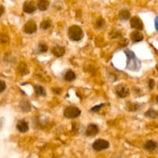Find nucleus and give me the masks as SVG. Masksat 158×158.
<instances>
[{"label":"nucleus","instance_id":"cd10ccee","mask_svg":"<svg viewBox=\"0 0 158 158\" xmlns=\"http://www.w3.org/2000/svg\"><path fill=\"white\" fill-rule=\"evenodd\" d=\"M52 91H53V93H55V94H60L62 91V89L61 88H52Z\"/></svg>","mask_w":158,"mask_h":158},{"label":"nucleus","instance_id":"7c9ffc66","mask_svg":"<svg viewBox=\"0 0 158 158\" xmlns=\"http://www.w3.org/2000/svg\"><path fill=\"white\" fill-rule=\"evenodd\" d=\"M157 102H158V96H157Z\"/></svg>","mask_w":158,"mask_h":158},{"label":"nucleus","instance_id":"a211bd4d","mask_svg":"<svg viewBox=\"0 0 158 158\" xmlns=\"http://www.w3.org/2000/svg\"><path fill=\"white\" fill-rule=\"evenodd\" d=\"M34 89H35V92L37 95L39 96H45L46 94V90L41 85H35L34 86Z\"/></svg>","mask_w":158,"mask_h":158},{"label":"nucleus","instance_id":"473e14b6","mask_svg":"<svg viewBox=\"0 0 158 158\" xmlns=\"http://www.w3.org/2000/svg\"><path fill=\"white\" fill-rule=\"evenodd\" d=\"M114 158H120V157H118V156H117V157H114Z\"/></svg>","mask_w":158,"mask_h":158},{"label":"nucleus","instance_id":"9b49d317","mask_svg":"<svg viewBox=\"0 0 158 158\" xmlns=\"http://www.w3.org/2000/svg\"><path fill=\"white\" fill-rule=\"evenodd\" d=\"M66 50L65 47L63 46H60V45H56V46H53L52 49V53L53 55L56 57H61L64 55Z\"/></svg>","mask_w":158,"mask_h":158},{"label":"nucleus","instance_id":"dca6fc26","mask_svg":"<svg viewBox=\"0 0 158 158\" xmlns=\"http://www.w3.org/2000/svg\"><path fill=\"white\" fill-rule=\"evenodd\" d=\"M119 17L122 20H127L131 17V12L127 9H121L120 11V12H119Z\"/></svg>","mask_w":158,"mask_h":158},{"label":"nucleus","instance_id":"20e7f679","mask_svg":"<svg viewBox=\"0 0 158 158\" xmlns=\"http://www.w3.org/2000/svg\"><path fill=\"white\" fill-rule=\"evenodd\" d=\"M110 147V143L107 140L103 139H98L94 141L92 147L96 151H101V150L108 149Z\"/></svg>","mask_w":158,"mask_h":158},{"label":"nucleus","instance_id":"423d86ee","mask_svg":"<svg viewBox=\"0 0 158 158\" xmlns=\"http://www.w3.org/2000/svg\"><path fill=\"white\" fill-rule=\"evenodd\" d=\"M115 91L117 95L121 99L127 97L130 94L129 88L126 85H123V84L117 85L115 88Z\"/></svg>","mask_w":158,"mask_h":158},{"label":"nucleus","instance_id":"f03ea898","mask_svg":"<svg viewBox=\"0 0 158 158\" xmlns=\"http://www.w3.org/2000/svg\"><path fill=\"white\" fill-rule=\"evenodd\" d=\"M68 37L73 41H80L83 37V29L77 25H73L68 29Z\"/></svg>","mask_w":158,"mask_h":158},{"label":"nucleus","instance_id":"c85d7f7f","mask_svg":"<svg viewBox=\"0 0 158 158\" xmlns=\"http://www.w3.org/2000/svg\"><path fill=\"white\" fill-rule=\"evenodd\" d=\"M154 26H155L156 30L158 31V16L155 17V20H154Z\"/></svg>","mask_w":158,"mask_h":158},{"label":"nucleus","instance_id":"aec40b11","mask_svg":"<svg viewBox=\"0 0 158 158\" xmlns=\"http://www.w3.org/2000/svg\"><path fill=\"white\" fill-rule=\"evenodd\" d=\"M145 116H146L147 117L155 119V118L158 117V111H156V110L151 108V109H149L148 112H145Z\"/></svg>","mask_w":158,"mask_h":158},{"label":"nucleus","instance_id":"4be33fe9","mask_svg":"<svg viewBox=\"0 0 158 158\" xmlns=\"http://www.w3.org/2000/svg\"><path fill=\"white\" fill-rule=\"evenodd\" d=\"M19 72L20 74H23H23H27L29 72V71L27 69V67H26V65L25 64H21V65L19 67Z\"/></svg>","mask_w":158,"mask_h":158},{"label":"nucleus","instance_id":"ddd939ff","mask_svg":"<svg viewBox=\"0 0 158 158\" xmlns=\"http://www.w3.org/2000/svg\"><path fill=\"white\" fill-rule=\"evenodd\" d=\"M144 149L147 151L152 152L154 150H156L157 147V143L154 140H148L146 143L144 144Z\"/></svg>","mask_w":158,"mask_h":158},{"label":"nucleus","instance_id":"f257e3e1","mask_svg":"<svg viewBox=\"0 0 158 158\" xmlns=\"http://www.w3.org/2000/svg\"><path fill=\"white\" fill-rule=\"evenodd\" d=\"M125 54L127 56V69L133 71H137L140 70L141 63L136 57L135 54L132 50L129 49H126L124 50Z\"/></svg>","mask_w":158,"mask_h":158},{"label":"nucleus","instance_id":"5701e85b","mask_svg":"<svg viewBox=\"0 0 158 158\" xmlns=\"http://www.w3.org/2000/svg\"><path fill=\"white\" fill-rule=\"evenodd\" d=\"M38 50L40 52L45 53L48 50V46L45 43H40L38 46Z\"/></svg>","mask_w":158,"mask_h":158},{"label":"nucleus","instance_id":"0eeeda50","mask_svg":"<svg viewBox=\"0 0 158 158\" xmlns=\"http://www.w3.org/2000/svg\"><path fill=\"white\" fill-rule=\"evenodd\" d=\"M131 27L136 29L137 30H142L143 29V21L138 16H133L131 18Z\"/></svg>","mask_w":158,"mask_h":158},{"label":"nucleus","instance_id":"c756f323","mask_svg":"<svg viewBox=\"0 0 158 158\" xmlns=\"http://www.w3.org/2000/svg\"><path fill=\"white\" fill-rule=\"evenodd\" d=\"M4 11H5V9H4V7H3V6H2V5H1V15H2L3 13H4Z\"/></svg>","mask_w":158,"mask_h":158},{"label":"nucleus","instance_id":"b1692460","mask_svg":"<svg viewBox=\"0 0 158 158\" xmlns=\"http://www.w3.org/2000/svg\"><path fill=\"white\" fill-rule=\"evenodd\" d=\"M104 105H105L104 103H102L99 105H96V106H94V108H91L90 111L93 112H98L99 110H100V108H101L103 106H104Z\"/></svg>","mask_w":158,"mask_h":158},{"label":"nucleus","instance_id":"f8f14e48","mask_svg":"<svg viewBox=\"0 0 158 158\" xmlns=\"http://www.w3.org/2000/svg\"><path fill=\"white\" fill-rule=\"evenodd\" d=\"M131 39L134 43H138L143 40V35L139 30H134L131 33Z\"/></svg>","mask_w":158,"mask_h":158},{"label":"nucleus","instance_id":"412c9836","mask_svg":"<svg viewBox=\"0 0 158 158\" xmlns=\"http://www.w3.org/2000/svg\"><path fill=\"white\" fill-rule=\"evenodd\" d=\"M140 108V105L137 103H130L128 102L127 103V109L128 111L131 112H134L137 111V110Z\"/></svg>","mask_w":158,"mask_h":158},{"label":"nucleus","instance_id":"6ab92c4d","mask_svg":"<svg viewBox=\"0 0 158 158\" xmlns=\"http://www.w3.org/2000/svg\"><path fill=\"white\" fill-rule=\"evenodd\" d=\"M51 26H52V21L50 20H45L40 23V28L43 30H46V29H49Z\"/></svg>","mask_w":158,"mask_h":158},{"label":"nucleus","instance_id":"a878e982","mask_svg":"<svg viewBox=\"0 0 158 158\" xmlns=\"http://www.w3.org/2000/svg\"><path fill=\"white\" fill-rule=\"evenodd\" d=\"M154 86H155V81H154V80H153V79H150L149 81V88L150 89H154Z\"/></svg>","mask_w":158,"mask_h":158},{"label":"nucleus","instance_id":"1a4fd4ad","mask_svg":"<svg viewBox=\"0 0 158 158\" xmlns=\"http://www.w3.org/2000/svg\"><path fill=\"white\" fill-rule=\"evenodd\" d=\"M99 133V127L95 124H89L86 129V136H95Z\"/></svg>","mask_w":158,"mask_h":158},{"label":"nucleus","instance_id":"2f4dec72","mask_svg":"<svg viewBox=\"0 0 158 158\" xmlns=\"http://www.w3.org/2000/svg\"><path fill=\"white\" fill-rule=\"evenodd\" d=\"M157 70H158V64H157Z\"/></svg>","mask_w":158,"mask_h":158},{"label":"nucleus","instance_id":"9d476101","mask_svg":"<svg viewBox=\"0 0 158 158\" xmlns=\"http://www.w3.org/2000/svg\"><path fill=\"white\" fill-rule=\"evenodd\" d=\"M16 129L20 133H26L29 130V124L24 119H21L17 122Z\"/></svg>","mask_w":158,"mask_h":158},{"label":"nucleus","instance_id":"f3484780","mask_svg":"<svg viewBox=\"0 0 158 158\" xmlns=\"http://www.w3.org/2000/svg\"><path fill=\"white\" fill-rule=\"evenodd\" d=\"M64 79L66 81H74L76 79V74L72 70H69L65 74Z\"/></svg>","mask_w":158,"mask_h":158},{"label":"nucleus","instance_id":"2eb2a0df","mask_svg":"<svg viewBox=\"0 0 158 158\" xmlns=\"http://www.w3.org/2000/svg\"><path fill=\"white\" fill-rule=\"evenodd\" d=\"M49 6L48 0H37V8L40 11H46Z\"/></svg>","mask_w":158,"mask_h":158},{"label":"nucleus","instance_id":"6e6552de","mask_svg":"<svg viewBox=\"0 0 158 158\" xmlns=\"http://www.w3.org/2000/svg\"><path fill=\"white\" fill-rule=\"evenodd\" d=\"M36 5L34 1H27L25 2L23 4V12L26 13H33L36 10Z\"/></svg>","mask_w":158,"mask_h":158},{"label":"nucleus","instance_id":"393cba45","mask_svg":"<svg viewBox=\"0 0 158 158\" xmlns=\"http://www.w3.org/2000/svg\"><path fill=\"white\" fill-rule=\"evenodd\" d=\"M104 23H105V22H104V20H103V19H102L101 17H100V18H99L97 21V27H99V28L102 27V26L104 25Z\"/></svg>","mask_w":158,"mask_h":158},{"label":"nucleus","instance_id":"bb28decb","mask_svg":"<svg viewBox=\"0 0 158 158\" xmlns=\"http://www.w3.org/2000/svg\"><path fill=\"white\" fill-rule=\"evenodd\" d=\"M6 88V82L3 81H1V92H3Z\"/></svg>","mask_w":158,"mask_h":158},{"label":"nucleus","instance_id":"39448f33","mask_svg":"<svg viewBox=\"0 0 158 158\" xmlns=\"http://www.w3.org/2000/svg\"><path fill=\"white\" fill-rule=\"evenodd\" d=\"M23 32L27 34H32L36 32L37 30V25L35 22L32 20H29L25 23L23 28Z\"/></svg>","mask_w":158,"mask_h":158},{"label":"nucleus","instance_id":"4468645a","mask_svg":"<svg viewBox=\"0 0 158 158\" xmlns=\"http://www.w3.org/2000/svg\"><path fill=\"white\" fill-rule=\"evenodd\" d=\"M19 106L23 112H29L31 110L30 103H29V101L26 100V99H23V100H22L21 102H20Z\"/></svg>","mask_w":158,"mask_h":158},{"label":"nucleus","instance_id":"7ed1b4c3","mask_svg":"<svg viewBox=\"0 0 158 158\" xmlns=\"http://www.w3.org/2000/svg\"><path fill=\"white\" fill-rule=\"evenodd\" d=\"M81 114V111L80 108L75 106H69L65 108L64 110V116L67 119H75Z\"/></svg>","mask_w":158,"mask_h":158}]
</instances>
